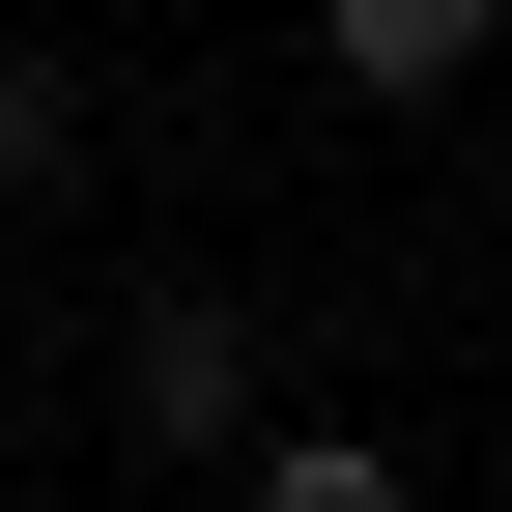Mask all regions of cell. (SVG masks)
Instances as JSON below:
<instances>
[{
  "label": "cell",
  "mask_w": 512,
  "mask_h": 512,
  "mask_svg": "<svg viewBox=\"0 0 512 512\" xmlns=\"http://www.w3.org/2000/svg\"><path fill=\"white\" fill-rule=\"evenodd\" d=\"M114 427H143V456H256V427H285V342H256L228 285H143L114 313Z\"/></svg>",
  "instance_id": "obj_1"
},
{
  "label": "cell",
  "mask_w": 512,
  "mask_h": 512,
  "mask_svg": "<svg viewBox=\"0 0 512 512\" xmlns=\"http://www.w3.org/2000/svg\"><path fill=\"white\" fill-rule=\"evenodd\" d=\"M313 57H342L370 114H456L484 57H512V0H313Z\"/></svg>",
  "instance_id": "obj_2"
},
{
  "label": "cell",
  "mask_w": 512,
  "mask_h": 512,
  "mask_svg": "<svg viewBox=\"0 0 512 512\" xmlns=\"http://www.w3.org/2000/svg\"><path fill=\"white\" fill-rule=\"evenodd\" d=\"M228 512H427V456H399V427H256Z\"/></svg>",
  "instance_id": "obj_3"
},
{
  "label": "cell",
  "mask_w": 512,
  "mask_h": 512,
  "mask_svg": "<svg viewBox=\"0 0 512 512\" xmlns=\"http://www.w3.org/2000/svg\"><path fill=\"white\" fill-rule=\"evenodd\" d=\"M86 171V86H57V29H0V200H57Z\"/></svg>",
  "instance_id": "obj_4"
}]
</instances>
